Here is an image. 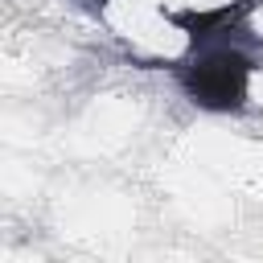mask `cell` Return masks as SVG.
<instances>
[{
	"instance_id": "6da1fadb",
	"label": "cell",
	"mask_w": 263,
	"mask_h": 263,
	"mask_svg": "<svg viewBox=\"0 0 263 263\" xmlns=\"http://www.w3.org/2000/svg\"><path fill=\"white\" fill-rule=\"evenodd\" d=\"M181 86L189 90L193 103L210 111H230L242 107L247 99V58L234 49H214L189 66H181Z\"/></svg>"
}]
</instances>
